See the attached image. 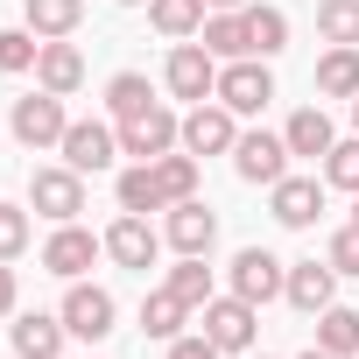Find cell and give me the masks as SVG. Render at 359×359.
Wrapping results in <instances>:
<instances>
[{"instance_id":"cell-1","label":"cell","mask_w":359,"mask_h":359,"mask_svg":"<svg viewBox=\"0 0 359 359\" xmlns=\"http://www.w3.org/2000/svg\"><path fill=\"white\" fill-rule=\"evenodd\" d=\"M169 148H184V120H176L169 106H148V113L120 120V155L155 162V155H169Z\"/></svg>"},{"instance_id":"cell-2","label":"cell","mask_w":359,"mask_h":359,"mask_svg":"<svg viewBox=\"0 0 359 359\" xmlns=\"http://www.w3.org/2000/svg\"><path fill=\"white\" fill-rule=\"evenodd\" d=\"M198 331H205L219 352H247V345H254V331H261V310H254L247 296H212V303H205V317H198Z\"/></svg>"},{"instance_id":"cell-3","label":"cell","mask_w":359,"mask_h":359,"mask_svg":"<svg viewBox=\"0 0 359 359\" xmlns=\"http://www.w3.org/2000/svg\"><path fill=\"white\" fill-rule=\"evenodd\" d=\"M219 106H233V113H261L268 99H275V78H268V57H233L226 71H219V92H212Z\"/></svg>"},{"instance_id":"cell-4","label":"cell","mask_w":359,"mask_h":359,"mask_svg":"<svg viewBox=\"0 0 359 359\" xmlns=\"http://www.w3.org/2000/svg\"><path fill=\"white\" fill-rule=\"evenodd\" d=\"M233 120H240L233 106L198 99V106L184 113V155H233V141H240V127H233Z\"/></svg>"},{"instance_id":"cell-5","label":"cell","mask_w":359,"mask_h":359,"mask_svg":"<svg viewBox=\"0 0 359 359\" xmlns=\"http://www.w3.org/2000/svg\"><path fill=\"white\" fill-rule=\"evenodd\" d=\"M29 212L71 226V219L85 212V176H78L71 162H64V169H36V184H29Z\"/></svg>"},{"instance_id":"cell-6","label":"cell","mask_w":359,"mask_h":359,"mask_svg":"<svg viewBox=\"0 0 359 359\" xmlns=\"http://www.w3.org/2000/svg\"><path fill=\"white\" fill-rule=\"evenodd\" d=\"M57 148H64V162H71L78 176H99V169L120 155V127H106V120H71Z\"/></svg>"},{"instance_id":"cell-7","label":"cell","mask_w":359,"mask_h":359,"mask_svg":"<svg viewBox=\"0 0 359 359\" xmlns=\"http://www.w3.org/2000/svg\"><path fill=\"white\" fill-rule=\"evenodd\" d=\"M64 99L57 92H29V99H15V141L22 148H57L64 141Z\"/></svg>"},{"instance_id":"cell-8","label":"cell","mask_w":359,"mask_h":359,"mask_svg":"<svg viewBox=\"0 0 359 359\" xmlns=\"http://www.w3.org/2000/svg\"><path fill=\"white\" fill-rule=\"evenodd\" d=\"M226 275H233V296H247L254 310H261L268 296H282V282H289V268H282V261H275L268 247H240Z\"/></svg>"},{"instance_id":"cell-9","label":"cell","mask_w":359,"mask_h":359,"mask_svg":"<svg viewBox=\"0 0 359 359\" xmlns=\"http://www.w3.org/2000/svg\"><path fill=\"white\" fill-rule=\"evenodd\" d=\"M169 92L191 99V106L212 99V92H219V57H212L205 43H176V50H169Z\"/></svg>"},{"instance_id":"cell-10","label":"cell","mask_w":359,"mask_h":359,"mask_svg":"<svg viewBox=\"0 0 359 359\" xmlns=\"http://www.w3.org/2000/svg\"><path fill=\"white\" fill-rule=\"evenodd\" d=\"M233 169L247 176V184H282V176H289V141L282 134H240L233 141Z\"/></svg>"},{"instance_id":"cell-11","label":"cell","mask_w":359,"mask_h":359,"mask_svg":"<svg viewBox=\"0 0 359 359\" xmlns=\"http://www.w3.org/2000/svg\"><path fill=\"white\" fill-rule=\"evenodd\" d=\"M106 254H113L120 268H141V275H148V268H155V254H162V233H155L141 212H120V219L106 226Z\"/></svg>"},{"instance_id":"cell-12","label":"cell","mask_w":359,"mask_h":359,"mask_svg":"<svg viewBox=\"0 0 359 359\" xmlns=\"http://www.w3.org/2000/svg\"><path fill=\"white\" fill-rule=\"evenodd\" d=\"M64 331L71 338H85V345H99L106 331H113V296L106 289H92V282H71V296H64Z\"/></svg>"},{"instance_id":"cell-13","label":"cell","mask_w":359,"mask_h":359,"mask_svg":"<svg viewBox=\"0 0 359 359\" xmlns=\"http://www.w3.org/2000/svg\"><path fill=\"white\" fill-rule=\"evenodd\" d=\"M99 254H106V240H92L85 226H57V233H50V247H43V268H50V275H64V282H78Z\"/></svg>"},{"instance_id":"cell-14","label":"cell","mask_w":359,"mask_h":359,"mask_svg":"<svg viewBox=\"0 0 359 359\" xmlns=\"http://www.w3.org/2000/svg\"><path fill=\"white\" fill-rule=\"evenodd\" d=\"M162 240H169L176 254H205V247L219 240V219L205 212V198H184V205H169V226H162Z\"/></svg>"},{"instance_id":"cell-15","label":"cell","mask_w":359,"mask_h":359,"mask_svg":"<svg viewBox=\"0 0 359 359\" xmlns=\"http://www.w3.org/2000/svg\"><path fill=\"white\" fill-rule=\"evenodd\" d=\"M317 212H324V184H317V176H282V184H275V219L289 233L317 226Z\"/></svg>"},{"instance_id":"cell-16","label":"cell","mask_w":359,"mask_h":359,"mask_svg":"<svg viewBox=\"0 0 359 359\" xmlns=\"http://www.w3.org/2000/svg\"><path fill=\"white\" fill-rule=\"evenodd\" d=\"M331 282H338V268H331V261H296V268H289V282H282V296H289L303 317H317V310H331Z\"/></svg>"},{"instance_id":"cell-17","label":"cell","mask_w":359,"mask_h":359,"mask_svg":"<svg viewBox=\"0 0 359 359\" xmlns=\"http://www.w3.org/2000/svg\"><path fill=\"white\" fill-rule=\"evenodd\" d=\"M36 85L43 92H57V99H71L78 85H85V57L57 36V43H43V57H36Z\"/></svg>"},{"instance_id":"cell-18","label":"cell","mask_w":359,"mask_h":359,"mask_svg":"<svg viewBox=\"0 0 359 359\" xmlns=\"http://www.w3.org/2000/svg\"><path fill=\"white\" fill-rule=\"evenodd\" d=\"M8 338H15V352H22V359H57V352H64V317L29 310L22 324H8Z\"/></svg>"},{"instance_id":"cell-19","label":"cell","mask_w":359,"mask_h":359,"mask_svg":"<svg viewBox=\"0 0 359 359\" xmlns=\"http://www.w3.org/2000/svg\"><path fill=\"white\" fill-rule=\"evenodd\" d=\"M198 43H205L212 57H226V64H233V57H254V50H247V15H240V8H219V15H205Z\"/></svg>"},{"instance_id":"cell-20","label":"cell","mask_w":359,"mask_h":359,"mask_svg":"<svg viewBox=\"0 0 359 359\" xmlns=\"http://www.w3.org/2000/svg\"><path fill=\"white\" fill-rule=\"evenodd\" d=\"M282 141H289V155H331V148H338V134H331V113H324V106H303V113L282 127Z\"/></svg>"},{"instance_id":"cell-21","label":"cell","mask_w":359,"mask_h":359,"mask_svg":"<svg viewBox=\"0 0 359 359\" xmlns=\"http://www.w3.org/2000/svg\"><path fill=\"white\" fill-rule=\"evenodd\" d=\"M120 212H169V191H162V176H155V162H134L127 176H120Z\"/></svg>"},{"instance_id":"cell-22","label":"cell","mask_w":359,"mask_h":359,"mask_svg":"<svg viewBox=\"0 0 359 359\" xmlns=\"http://www.w3.org/2000/svg\"><path fill=\"white\" fill-rule=\"evenodd\" d=\"M317 92L324 99H359V50H324L317 57Z\"/></svg>"},{"instance_id":"cell-23","label":"cell","mask_w":359,"mask_h":359,"mask_svg":"<svg viewBox=\"0 0 359 359\" xmlns=\"http://www.w3.org/2000/svg\"><path fill=\"white\" fill-rule=\"evenodd\" d=\"M22 15H29V29L43 43H57V36H71L85 22V0H22Z\"/></svg>"},{"instance_id":"cell-24","label":"cell","mask_w":359,"mask_h":359,"mask_svg":"<svg viewBox=\"0 0 359 359\" xmlns=\"http://www.w3.org/2000/svg\"><path fill=\"white\" fill-rule=\"evenodd\" d=\"M184 317H191V303L176 296V289H155V296L141 303V331L162 338V345H169V338H184Z\"/></svg>"},{"instance_id":"cell-25","label":"cell","mask_w":359,"mask_h":359,"mask_svg":"<svg viewBox=\"0 0 359 359\" xmlns=\"http://www.w3.org/2000/svg\"><path fill=\"white\" fill-rule=\"evenodd\" d=\"M148 22L169 36V43H191L205 29V0H148Z\"/></svg>"},{"instance_id":"cell-26","label":"cell","mask_w":359,"mask_h":359,"mask_svg":"<svg viewBox=\"0 0 359 359\" xmlns=\"http://www.w3.org/2000/svg\"><path fill=\"white\" fill-rule=\"evenodd\" d=\"M247 15V50L254 57H282L289 50V15L282 8H240Z\"/></svg>"},{"instance_id":"cell-27","label":"cell","mask_w":359,"mask_h":359,"mask_svg":"<svg viewBox=\"0 0 359 359\" xmlns=\"http://www.w3.org/2000/svg\"><path fill=\"white\" fill-rule=\"evenodd\" d=\"M317 345H324L331 359H345V352H359V310H345V303H331V310H317Z\"/></svg>"},{"instance_id":"cell-28","label":"cell","mask_w":359,"mask_h":359,"mask_svg":"<svg viewBox=\"0 0 359 359\" xmlns=\"http://www.w3.org/2000/svg\"><path fill=\"white\" fill-rule=\"evenodd\" d=\"M317 36L338 50H359V0H317Z\"/></svg>"},{"instance_id":"cell-29","label":"cell","mask_w":359,"mask_h":359,"mask_svg":"<svg viewBox=\"0 0 359 359\" xmlns=\"http://www.w3.org/2000/svg\"><path fill=\"white\" fill-rule=\"evenodd\" d=\"M162 289H176L191 310H205V303H212V268H205V254H184V261L169 268V282H162Z\"/></svg>"},{"instance_id":"cell-30","label":"cell","mask_w":359,"mask_h":359,"mask_svg":"<svg viewBox=\"0 0 359 359\" xmlns=\"http://www.w3.org/2000/svg\"><path fill=\"white\" fill-rule=\"evenodd\" d=\"M148 106H155V92H148L141 71H120V78L106 85V113H113V120H134V113H148Z\"/></svg>"},{"instance_id":"cell-31","label":"cell","mask_w":359,"mask_h":359,"mask_svg":"<svg viewBox=\"0 0 359 359\" xmlns=\"http://www.w3.org/2000/svg\"><path fill=\"white\" fill-rule=\"evenodd\" d=\"M155 176H162V191H169V205H184V198H198V155H155Z\"/></svg>"},{"instance_id":"cell-32","label":"cell","mask_w":359,"mask_h":359,"mask_svg":"<svg viewBox=\"0 0 359 359\" xmlns=\"http://www.w3.org/2000/svg\"><path fill=\"white\" fill-rule=\"evenodd\" d=\"M36 57H43L36 29H0V71H36Z\"/></svg>"},{"instance_id":"cell-33","label":"cell","mask_w":359,"mask_h":359,"mask_svg":"<svg viewBox=\"0 0 359 359\" xmlns=\"http://www.w3.org/2000/svg\"><path fill=\"white\" fill-rule=\"evenodd\" d=\"M324 184H338V191L359 198V141H338V148L324 155Z\"/></svg>"},{"instance_id":"cell-34","label":"cell","mask_w":359,"mask_h":359,"mask_svg":"<svg viewBox=\"0 0 359 359\" xmlns=\"http://www.w3.org/2000/svg\"><path fill=\"white\" fill-rule=\"evenodd\" d=\"M29 247V212L22 205H0V261H15Z\"/></svg>"},{"instance_id":"cell-35","label":"cell","mask_w":359,"mask_h":359,"mask_svg":"<svg viewBox=\"0 0 359 359\" xmlns=\"http://www.w3.org/2000/svg\"><path fill=\"white\" fill-rule=\"evenodd\" d=\"M324 261H331L338 275H359V226H345V233H331V247H324Z\"/></svg>"},{"instance_id":"cell-36","label":"cell","mask_w":359,"mask_h":359,"mask_svg":"<svg viewBox=\"0 0 359 359\" xmlns=\"http://www.w3.org/2000/svg\"><path fill=\"white\" fill-rule=\"evenodd\" d=\"M169 359H219V345L198 331V338H169Z\"/></svg>"},{"instance_id":"cell-37","label":"cell","mask_w":359,"mask_h":359,"mask_svg":"<svg viewBox=\"0 0 359 359\" xmlns=\"http://www.w3.org/2000/svg\"><path fill=\"white\" fill-rule=\"evenodd\" d=\"M8 310H15V268L0 261V317H8Z\"/></svg>"},{"instance_id":"cell-38","label":"cell","mask_w":359,"mask_h":359,"mask_svg":"<svg viewBox=\"0 0 359 359\" xmlns=\"http://www.w3.org/2000/svg\"><path fill=\"white\" fill-rule=\"evenodd\" d=\"M205 8H212V15H219V8H240V0H205Z\"/></svg>"},{"instance_id":"cell-39","label":"cell","mask_w":359,"mask_h":359,"mask_svg":"<svg viewBox=\"0 0 359 359\" xmlns=\"http://www.w3.org/2000/svg\"><path fill=\"white\" fill-rule=\"evenodd\" d=\"M303 359H331V352H324V345H310V352H303Z\"/></svg>"},{"instance_id":"cell-40","label":"cell","mask_w":359,"mask_h":359,"mask_svg":"<svg viewBox=\"0 0 359 359\" xmlns=\"http://www.w3.org/2000/svg\"><path fill=\"white\" fill-rule=\"evenodd\" d=\"M120 8H148V0H120Z\"/></svg>"},{"instance_id":"cell-41","label":"cell","mask_w":359,"mask_h":359,"mask_svg":"<svg viewBox=\"0 0 359 359\" xmlns=\"http://www.w3.org/2000/svg\"><path fill=\"white\" fill-rule=\"evenodd\" d=\"M352 127H359V99H352Z\"/></svg>"},{"instance_id":"cell-42","label":"cell","mask_w":359,"mask_h":359,"mask_svg":"<svg viewBox=\"0 0 359 359\" xmlns=\"http://www.w3.org/2000/svg\"><path fill=\"white\" fill-rule=\"evenodd\" d=\"M352 226H359V212H352Z\"/></svg>"}]
</instances>
